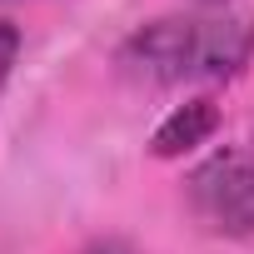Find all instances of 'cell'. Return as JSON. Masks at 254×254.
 <instances>
[{
	"mask_svg": "<svg viewBox=\"0 0 254 254\" xmlns=\"http://www.w3.org/2000/svg\"><path fill=\"white\" fill-rule=\"evenodd\" d=\"M254 60V15L234 10H194L160 15L125 35L115 50V70L140 90H175L204 80H234Z\"/></svg>",
	"mask_w": 254,
	"mask_h": 254,
	"instance_id": "1",
	"label": "cell"
},
{
	"mask_svg": "<svg viewBox=\"0 0 254 254\" xmlns=\"http://www.w3.org/2000/svg\"><path fill=\"white\" fill-rule=\"evenodd\" d=\"M185 194L204 229L229 239L254 234V150H214L190 170Z\"/></svg>",
	"mask_w": 254,
	"mask_h": 254,
	"instance_id": "2",
	"label": "cell"
},
{
	"mask_svg": "<svg viewBox=\"0 0 254 254\" xmlns=\"http://www.w3.org/2000/svg\"><path fill=\"white\" fill-rule=\"evenodd\" d=\"M214 130H219V105H214L209 95L185 100V105H175V110L160 120V130H155V140H150V155H155V160H180V155L199 150Z\"/></svg>",
	"mask_w": 254,
	"mask_h": 254,
	"instance_id": "3",
	"label": "cell"
},
{
	"mask_svg": "<svg viewBox=\"0 0 254 254\" xmlns=\"http://www.w3.org/2000/svg\"><path fill=\"white\" fill-rule=\"evenodd\" d=\"M15 55H20V30H15L10 20H0V95H5V85H10Z\"/></svg>",
	"mask_w": 254,
	"mask_h": 254,
	"instance_id": "4",
	"label": "cell"
},
{
	"mask_svg": "<svg viewBox=\"0 0 254 254\" xmlns=\"http://www.w3.org/2000/svg\"><path fill=\"white\" fill-rule=\"evenodd\" d=\"M85 254H135L130 244H120V239H100V244H90Z\"/></svg>",
	"mask_w": 254,
	"mask_h": 254,
	"instance_id": "5",
	"label": "cell"
},
{
	"mask_svg": "<svg viewBox=\"0 0 254 254\" xmlns=\"http://www.w3.org/2000/svg\"><path fill=\"white\" fill-rule=\"evenodd\" d=\"M194 5H224V0H194Z\"/></svg>",
	"mask_w": 254,
	"mask_h": 254,
	"instance_id": "6",
	"label": "cell"
},
{
	"mask_svg": "<svg viewBox=\"0 0 254 254\" xmlns=\"http://www.w3.org/2000/svg\"><path fill=\"white\" fill-rule=\"evenodd\" d=\"M0 5H10V0H0Z\"/></svg>",
	"mask_w": 254,
	"mask_h": 254,
	"instance_id": "7",
	"label": "cell"
}]
</instances>
